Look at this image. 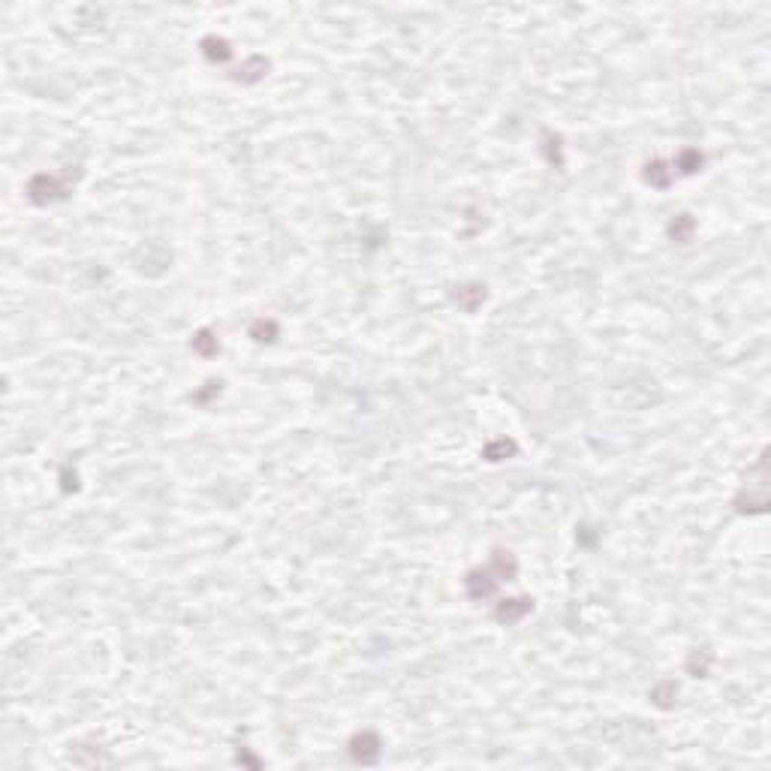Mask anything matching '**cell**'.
Masks as SVG:
<instances>
[{
	"label": "cell",
	"instance_id": "1",
	"mask_svg": "<svg viewBox=\"0 0 771 771\" xmlns=\"http://www.w3.org/2000/svg\"><path fill=\"white\" fill-rule=\"evenodd\" d=\"M350 750H353V757L362 759V762H374L377 753H380V747H377V738H374V735H362V738H356V742H353Z\"/></svg>",
	"mask_w": 771,
	"mask_h": 771
}]
</instances>
